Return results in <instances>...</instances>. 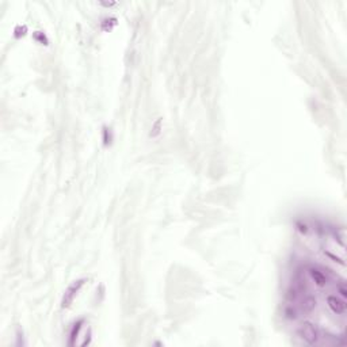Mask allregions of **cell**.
I'll list each match as a JSON object with an SVG mask.
<instances>
[{"label": "cell", "mask_w": 347, "mask_h": 347, "mask_svg": "<svg viewBox=\"0 0 347 347\" xmlns=\"http://www.w3.org/2000/svg\"><path fill=\"white\" fill-rule=\"evenodd\" d=\"M299 332H300L301 338L304 339L305 342H308L309 344H316L323 338L320 332H319V330L313 324H311V323H304L300 327Z\"/></svg>", "instance_id": "cell-1"}, {"label": "cell", "mask_w": 347, "mask_h": 347, "mask_svg": "<svg viewBox=\"0 0 347 347\" xmlns=\"http://www.w3.org/2000/svg\"><path fill=\"white\" fill-rule=\"evenodd\" d=\"M344 299L346 297H338L336 294L327 297V305L331 309V312L344 317V315H346V300Z\"/></svg>", "instance_id": "cell-2"}, {"label": "cell", "mask_w": 347, "mask_h": 347, "mask_svg": "<svg viewBox=\"0 0 347 347\" xmlns=\"http://www.w3.org/2000/svg\"><path fill=\"white\" fill-rule=\"evenodd\" d=\"M84 282H86V279H79V281L73 282L72 285L65 290V294L64 297H63V303H61V307H63V308H68L69 305L72 304V301L75 300V297L77 296V293L82 289Z\"/></svg>", "instance_id": "cell-3"}, {"label": "cell", "mask_w": 347, "mask_h": 347, "mask_svg": "<svg viewBox=\"0 0 347 347\" xmlns=\"http://www.w3.org/2000/svg\"><path fill=\"white\" fill-rule=\"evenodd\" d=\"M82 324H83V320H80V322H77L76 324L73 326L72 332H71V343H69V344H73V343H75V339H76L77 335H79V331H80V328H82Z\"/></svg>", "instance_id": "cell-4"}]
</instances>
